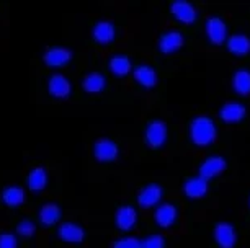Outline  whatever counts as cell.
<instances>
[{"instance_id":"26","label":"cell","mask_w":250,"mask_h":248,"mask_svg":"<svg viewBox=\"0 0 250 248\" xmlns=\"http://www.w3.org/2000/svg\"><path fill=\"white\" fill-rule=\"evenodd\" d=\"M113 248H143V240L134 237H126V238H120Z\"/></svg>"},{"instance_id":"16","label":"cell","mask_w":250,"mask_h":248,"mask_svg":"<svg viewBox=\"0 0 250 248\" xmlns=\"http://www.w3.org/2000/svg\"><path fill=\"white\" fill-rule=\"evenodd\" d=\"M183 190H185L188 198H193V199L203 198V196L208 193V181L200 178V176H198V178H191L185 183V188Z\"/></svg>"},{"instance_id":"6","label":"cell","mask_w":250,"mask_h":248,"mask_svg":"<svg viewBox=\"0 0 250 248\" xmlns=\"http://www.w3.org/2000/svg\"><path fill=\"white\" fill-rule=\"evenodd\" d=\"M93 152H95L97 160L111 162V160H115V158L118 157V146L115 142H111V140H108V139H102V140H98V142L95 144Z\"/></svg>"},{"instance_id":"27","label":"cell","mask_w":250,"mask_h":248,"mask_svg":"<svg viewBox=\"0 0 250 248\" xmlns=\"http://www.w3.org/2000/svg\"><path fill=\"white\" fill-rule=\"evenodd\" d=\"M17 232L20 233V235H23V237H31L33 233L36 232V227H35V224H33L31 221H23V222L18 224Z\"/></svg>"},{"instance_id":"1","label":"cell","mask_w":250,"mask_h":248,"mask_svg":"<svg viewBox=\"0 0 250 248\" xmlns=\"http://www.w3.org/2000/svg\"><path fill=\"white\" fill-rule=\"evenodd\" d=\"M216 139V128L209 118H196L191 123V140L196 146H209Z\"/></svg>"},{"instance_id":"14","label":"cell","mask_w":250,"mask_h":248,"mask_svg":"<svg viewBox=\"0 0 250 248\" xmlns=\"http://www.w3.org/2000/svg\"><path fill=\"white\" fill-rule=\"evenodd\" d=\"M49 93L56 98H67L70 95V83L62 76H54L49 80Z\"/></svg>"},{"instance_id":"29","label":"cell","mask_w":250,"mask_h":248,"mask_svg":"<svg viewBox=\"0 0 250 248\" xmlns=\"http://www.w3.org/2000/svg\"><path fill=\"white\" fill-rule=\"evenodd\" d=\"M0 248H17V238L12 233H2L0 235Z\"/></svg>"},{"instance_id":"17","label":"cell","mask_w":250,"mask_h":248,"mask_svg":"<svg viewBox=\"0 0 250 248\" xmlns=\"http://www.w3.org/2000/svg\"><path fill=\"white\" fill-rule=\"evenodd\" d=\"M177 219V209L172 204H164L160 206L155 212V221L160 227H170Z\"/></svg>"},{"instance_id":"23","label":"cell","mask_w":250,"mask_h":248,"mask_svg":"<svg viewBox=\"0 0 250 248\" xmlns=\"http://www.w3.org/2000/svg\"><path fill=\"white\" fill-rule=\"evenodd\" d=\"M110 70L118 77H125L131 72V60L126 56H115L110 60Z\"/></svg>"},{"instance_id":"5","label":"cell","mask_w":250,"mask_h":248,"mask_svg":"<svg viewBox=\"0 0 250 248\" xmlns=\"http://www.w3.org/2000/svg\"><path fill=\"white\" fill-rule=\"evenodd\" d=\"M206 33L208 38L211 39V43L221 44L224 43L226 36H228V28H226L224 21L219 20V18H209L206 23Z\"/></svg>"},{"instance_id":"8","label":"cell","mask_w":250,"mask_h":248,"mask_svg":"<svg viewBox=\"0 0 250 248\" xmlns=\"http://www.w3.org/2000/svg\"><path fill=\"white\" fill-rule=\"evenodd\" d=\"M72 59V53L65 48H53L44 54V62L51 67H61Z\"/></svg>"},{"instance_id":"4","label":"cell","mask_w":250,"mask_h":248,"mask_svg":"<svg viewBox=\"0 0 250 248\" xmlns=\"http://www.w3.org/2000/svg\"><path fill=\"white\" fill-rule=\"evenodd\" d=\"M172 13L175 15L177 20H180L182 23L190 25L196 20V10L191 3L185 2V0H175L172 3Z\"/></svg>"},{"instance_id":"21","label":"cell","mask_w":250,"mask_h":248,"mask_svg":"<svg viewBox=\"0 0 250 248\" xmlns=\"http://www.w3.org/2000/svg\"><path fill=\"white\" fill-rule=\"evenodd\" d=\"M2 201L7 206H10V208H17V206H20L25 201V193L18 186H8V188L3 190Z\"/></svg>"},{"instance_id":"3","label":"cell","mask_w":250,"mask_h":248,"mask_svg":"<svg viewBox=\"0 0 250 248\" xmlns=\"http://www.w3.org/2000/svg\"><path fill=\"white\" fill-rule=\"evenodd\" d=\"M214 237L216 242L221 248H234L235 242H237V235H235V230L230 224H218L214 229Z\"/></svg>"},{"instance_id":"20","label":"cell","mask_w":250,"mask_h":248,"mask_svg":"<svg viewBox=\"0 0 250 248\" xmlns=\"http://www.w3.org/2000/svg\"><path fill=\"white\" fill-rule=\"evenodd\" d=\"M48 183V173H46L44 168H35V170H31L30 176H28V188L31 191H41Z\"/></svg>"},{"instance_id":"10","label":"cell","mask_w":250,"mask_h":248,"mask_svg":"<svg viewBox=\"0 0 250 248\" xmlns=\"http://www.w3.org/2000/svg\"><path fill=\"white\" fill-rule=\"evenodd\" d=\"M58 233H59V237L62 238V240L69 242V243H80L83 240V237H85L83 229L79 227L77 224H72V222L62 224V226L59 227Z\"/></svg>"},{"instance_id":"12","label":"cell","mask_w":250,"mask_h":248,"mask_svg":"<svg viewBox=\"0 0 250 248\" xmlns=\"http://www.w3.org/2000/svg\"><path fill=\"white\" fill-rule=\"evenodd\" d=\"M136 221H138V216H136V210L131 208V206H125V208L118 209L116 224L121 230H129V229H133Z\"/></svg>"},{"instance_id":"15","label":"cell","mask_w":250,"mask_h":248,"mask_svg":"<svg viewBox=\"0 0 250 248\" xmlns=\"http://www.w3.org/2000/svg\"><path fill=\"white\" fill-rule=\"evenodd\" d=\"M134 78L146 88L155 87V83H157V74H155V70L152 67H149V65H139V67L134 70Z\"/></svg>"},{"instance_id":"25","label":"cell","mask_w":250,"mask_h":248,"mask_svg":"<svg viewBox=\"0 0 250 248\" xmlns=\"http://www.w3.org/2000/svg\"><path fill=\"white\" fill-rule=\"evenodd\" d=\"M105 83L106 80L103 76H100V74H90V76H87L85 80H83V88L90 93H98L105 88Z\"/></svg>"},{"instance_id":"13","label":"cell","mask_w":250,"mask_h":248,"mask_svg":"<svg viewBox=\"0 0 250 248\" xmlns=\"http://www.w3.org/2000/svg\"><path fill=\"white\" fill-rule=\"evenodd\" d=\"M93 38L97 43L108 44L115 39V26L110 21H100L93 28Z\"/></svg>"},{"instance_id":"22","label":"cell","mask_w":250,"mask_h":248,"mask_svg":"<svg viewBox=\"0 0 250 248\" xmlns=\"http://www.w3.org/2000/svg\"><path fill=\"white\" fill-rule=\"evenodd\" d=\"M228 48L232 54L244 56L250 51V39L244 35H235L228 41Z\"/></svg>"},{"instance_id":"7","label":"cell","mask_w":250,"mask_h":248,"mask_svg":"<svg viewBox=\"0 0 250 248\" xmlns=\"http://www.w3.org/2000/svg\"><path fill=\"white\" fill-rule=\"evenodd\" d=\"M226 168V162L224 158L221 157H211L205 160V163L201 165L200 168V178H203L205 181L214 178L216 175H219L221 172H223Z\"/></svg>"},{"instance_id":"18","label":"cell","mask_w":250,"mask_h":248,"mask_svg":"<svg viewBox=\"0 0 250 248\" xmlns=\"http://www.w3.org/2000/svg\"><path fill=\"white\" fill-rule=\"evenodd\" d=\"M245 116V108L239 103H228L223 110H221V118L226 123H237V121L244 119Z\"/></svg>"},{"instance_id":"28","label":"cell","mask_w":250,"mask_h":248,"mask_svg":"<svg viewBox=\"0 0 250 248\" xmlns=\"http://www.w3.org/2000/svg\"><path fill=\"white\" fill-rule=\"evenodd\" d=\"M143 248H164V238L160 235H150L143 240Z\"/></svg>"},{"instance_id":"24","label":"cell","mask_w":250,"mask_h":248,"mask_svg":"<svg viewBox=\"0 0 250 248\" xmlns=\"http://www.w3.org/2000/svg\"><path fill=\"white\" fill-rule=\"evenodd\" d=\"M234 90L239 95H249L250 93V72L249 70H239L234 76Z\"/></svg>"},{"instance_id":"9","label":"cell","mask_w":250,"mask_h":248,"mask_svg":"<svg viewBox=\"0 0 250 248\" xmlns=\"http://www.w3.org/2000/svg\"><path fill=\"white\" fill-rule=\"evenodd\" d=\"M162 198V188L159 185H149L141 191L138 196V201L143 208H152Z\"/></svg>"},{"instance_id":"11","label":"cell","mask_w":250,"mask_h":248,"mask_svg":"<svg viewBox=\"0 0 250 248\" xmlns=\"http://www.w3.org/2000/svg\"><path fill=\"white\" fill-rule=\"evenodd\" d=\"M160 51L165 54L175 53L183 46V36L178 31H168L167 35H164L160 38Z\"/></svg>"},{"instance_id":"19","label":"cell","mask_w":250,"mask_h":248,"mask_svg":"<svg viewBox=\"0 0 250 248\" xmlns=\"http://www.w3.org/2000/svg\"><path fill=\"white\" fill-rule=\"evenodd\" d=\"M61 219V208L58 204H46L41 208L40 210V222L43 226L49 227V226H54Z\"/></svg>"},{"instance_id":"2","label":"cell","mask_w":250,"mask_h":248,"mask_svg":"<svg viewBox=\"0 0 250 248\" xmlns=\"http://www.w3.org/2000/svg\"><path fill=\"white\" fill-rule=\"evenodd\" d=\"M165 139H167V128L162 121H152L147 126V131H146V140L150 147H160L165 144Z\"/></svg>"}]
</instances>
